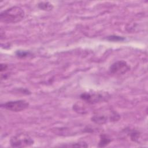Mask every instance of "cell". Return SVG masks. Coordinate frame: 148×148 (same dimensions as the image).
I'll return each instance as SVG.
<instances>
[{"label": "cell", "instance_id": "11", "mask_svg": "<svg viewBox=\"0 0 148 148\" xmlns=\"http://www.w3.org/2000/svg\"><path fill=\"white\" fill-rule=\"evenodd\" d=\"M130 135L131 139L134 142L137 141L139 139V138H140V133L138 131H135V130L132 131L130 132Z\"/></svg>", "mask_w": 148, "mask_h": 148}, {"label": "cell", "instance_id": "7", "mask_svg": "<svg viewBox=\"0 0 148 148\" xmlns=\"http://www.w3.org/2000/svg\"><path fill=\"white\" fill-rule=\"evenodd\" d=\"M111 142V139L107 135L105 134H102L100 136V140L98 143L99 147H105L109 144Z\"/></svg>", "mask_w": 148, "mask_h": 148}, {"label": "cell", "instance_id": "8", "mask_svg": "<svg viewBox=\"0 0 148 148\" xmlns=\"http://www.w3.org/2000/svg\"><path fill=\"white\" fill-rule=\"evenodd\" d=\"M38 8L43 10L50 11L53 9V5L49 2H42L38 3Z\"/></svg>", "mask_w": 148, "mask_h": 148}, {"label": "cell", "instance_id": "2", "mask_svg": "<svg viewBox=\"0 0 148 148\" xmlns=\"http://www.w3.org/2000/svg\"><path fill=\"white\" fill-rule=\"evenodd\" d=\"M34 143L32 138L27 134L20 133L13 136L10 143L13 147H25L32 145Z\"/></svg>", "mask_w": 148, "mask_h": 148}, {"label": "cell", "instance_id": "10", "mask_svg": "<svg viewBox=\"0 0 148 148\" xmlns=\"http://www.w3.org/2000/svg\"><path fill=\"white\" fill-rule=\"evenodd\" d=\"M16 54L17 57L20 58H25L30 56L31 54L29 51H24V50H17L16 52Z\"/></svg>", "mask_w": 148, "mask_h": 148}, {"label": "cell", "instance_id": "4", "mask_svg": "<svg viewBox=\"0 0 148 148\" xmlns=\"http://www.w3.org/2000/svg\"><path fill=\"white\" fill-rule=\"evenodd\" d=\"M1 106L8 110L17 112L28 108L29 103L24 100L11 101L1 104Z\"/></svg>", "mask_w": 148, "mask_h": 148}, {"label": "cell", "instance_id": "13", "mask_svg": "<svg viewBox=\"0 0 148 148\" xmlns=\"http://www.w3.org/2000/svg\"><path fill=\"white\" fill-rule=\"evenodd\" d=\"M7 68H8V65L6 64H1V72L6 70Z\"/></svg>", "mask_w": 148, "mask_h": 148}, {"label": "cell", "instance_id": "6", "mask_svg": "<svg viewBox=\"0 0 148 148\" xmlns=\"http://www.w3.org/2000/svg\"><path fill=\"white\" fill-rule=\"evenodd\" d=\"M80 98L90 103H95L105 99V96L97 92H84L80 95Z\"/></svg>", "mask_w": 148, "mask_h": 148}, {"label": "cell", "instance_id": "1", "mask_svg": "<svg viewBox=\"0 0 148 148\" xmlns=\"http://www.w3.org/2000/svg\"><path fill=\"white\" fill-rule=\"evenodd\" d=\"M25 17L24 10L18 6L9 8L0 14L1 22L5 23H16L21 21Z\"/></svg>", "mask_w": 148, "mask_h": 148}, {"label": "cell", "instance_id": "12", "mask_svg": "<svg viewBox=\"0 0 148 148\" xmlns=\"http://www.w3.org/2000/svg\"><path fill=\"white\" fill-rule=\"evenodd\" d=\"M107 39L110 41H114V42H118V41H123L125 40V38L122 36H116V35H112L108 36Z\"/></svg>", "mask_w": 148, "mask_h": 148}, {"label": "cell", "instance_id": "3", "mask_svg": "<svg viewBox=\"0 0 148 148\" xmlns=\"http://www.w3.org/2000/svg\"><path fill=\"white\" fill-rule=\"evenodd\" d=\"M120 118L119 114L113 111H109L108 113H99L92 117L91 120L96 124H103L108 121H116Z\"/></svg>", "mask_w": 148, "mask_h": 148}, {"label": "cell", "instance_id": "5", "mask_svg": "<svg viewBox=\"0 0 148 148\" xmlns=\"http://www.w3.org/2000/svg\"><path fill=\"white\" fill-rule=\"evenodd\" d=\"M130 69V65L124 61H117L112 64L109 67L110 73L116 75H123Z\"/></svg>", "mask_w": 148, "mask_h": 148}, {"label": "cell", "instance_id": "9", "mask_svg": "<svg viewBox=\"0 0 148 148\" xmlns=\"http://www.w3.org/2000/svg\"><path fill=\"white\" fill-rule=\"evenodd\" d=\"M64 146V147H88V145L84 142H77V143H71L69 145H65L64 146Z\"/></svg>", "mask_w": 148, "mask_h": 148}]
</instances>
